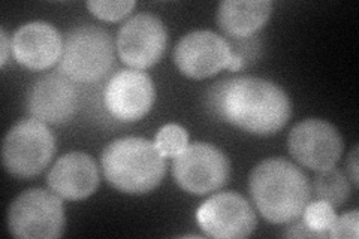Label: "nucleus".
<instances>
[{
    "mask_svg": "<svg viewBox=\"0 0 359 239\" xmlns=\"http://www.w3.org/2000/svg\"><path fill=\"white\" fill-rule=\"evenodd\" d=\"M205 105L219 120L257 136L282 130L292 116L285 90L256 76L223 79L208 90Z\"/></svg>",
    "mask_w": 359,
    "mask_h": 239,
    "instance_id": "nucleus-1",
    "label": "nucleus"
},
{
    "mask_svg": "<svg viewBox=\"0 0 359 239\" xmlns=\"http://www.w3.org/2000/svg\"><path fill=\"white\" fill-rule=\"evenodd\" d=\"M249 190L256 208L273 224L301 217L310 202V183L302 170L285 158H266L250 174Z\"/></svg>",
    "mask_w": 359,
    "mask_h": 239,
    "instance_id": "nucleus-2",
    "label": "nucleus"
},
{
    "mask_svg": "<svg viewBox=\"0 0 359 239\" xmlns=\"http://www.w3.org/2000/svg\"><path fill=\"white\" fill-rule=\"evenodd\" d=\"M104 177L116 190L144 195L154 190L165 177V157L154 142L144 138L112 141L100 157Z\"/></svg>",
    "mask_w": 359,
    "mask_h": 239,
    "instance_id": "nucleus-3",
    "label": "nucleus"
},
{
    "mask_svg": "<svg viewBox=\"0 0 359 239\" xmlns=\"http://www.w3.org/2000/svg\"><path fill=\"white\" fill-rule=\"evenodd\" d=\"M114 63V42L97 26H78L63 41L60 72L74 83H95L102 79Z\"/></svg>",
    "mask_w": 359,
    "mask_h": 239,
    "instance_id": "nucleus-4",
    "label": "nucleus"
},
{
    "mask_svg": "<svg viewBox=\"0 0 359 239\" xmlns=\"http://www.w3.org/2000/svg\"><path fill=\"white\" fill-rule=\"evenodd\" d=\"M66 227L62 198L51 190L30 189L11 203L9 233L20 239H55Z\"/></svg>",
    "mask_w": 359,
    "mask_h": 239,
    "instance_id": "nucleus-5",
    "label": "nucleus"
},
{
    "mask_svg": "<svg viewBox=\"0 0 359 239\" xmlns=\"http://www.w3.org/2000/svg\"><path fill=\"white\" fill-rule=\"evenodd\" d=\"M55 153V138L47 124L36 120H21L11 129L2 146L6 172L18 178L39 175Z\"/></svg>",
    "mask_w": 359,
    "mask_h": 239,
    "instance_id": "nucleus-6",
    "label": "nucleus"
},
{
    "mask_svg": "<svg viewBox=\"0 0 359 239\" xmlns=\"http://www.w3.org/2000/svg\"><path fill=\"white\" fill-rule=\"evenodd\" d=\"M172 175L184 191L204 196L228 183L231 163L215 145L195 142L189 144L182 154L174 157Z\"/></svg>",
    "mask_w": 359,
    "mask_h": 239,
    "instance_id": "nucleus-7",
    "label": "nucleus"
},
{
    "mask_svg": "<svg viewBox=\"0 0 359 239\" xmlns=\"http://www.w3.org/2000/svg\"><path fill=\"white\" fill-rule=\"evenodd\" d=\"M287 146L295 161L311 170H327L335 166L343 154L340 132L331 123L309 118L290 130Z\"/></svg>",
    "mask_w": 359,
    "mask_h": 239,
    "instance_id": "nucleus-8",
    "label": "nucleus"
},
{
    "mask_svg": "<svg viewBox=\"0 0 359 239\" xmlns=\"http://www.w3.org/2000/svg\"><path fill=\"white\" fill-rule=\"evenodd\" d=\"M196 221L202 231L216 239L247 238L257 224L252 205L233 191L207 199L196 211Z\"/></svg>",
    "mask_w": 359,
    "mask_h": 239,
    "instance_id": "nucleus-9",
    "label": "nucleus"
},
{
    "mask_svg": "<svg viewBox=\"0 0 359 239\" xmlns=\"http://www.w3.org/2000/svg\"><path fill=\"white\" fill-rule=\"evenodd\" d=\"M166 43L168 32L162 20L151 14H138L118 30L117 51L123 63L141 71L162 59Z\"/></svg>",
    "mask_w": 359,
    "mask_h": 239,
    "instance_id": "nucleus-10",
    "label": "nucleus"
},
{
    "mask_svg": "<svg viewBox=\"0 0 359 239\" xmlns=\"http://www.w3.org/2000/svg\"><path fill=\"white\" fill-rule=\"evenodd\" d=\"M232 54L231 45L215 32L196 30L177 43L174 62L184 76L205 79L228 69Z\"/></svg>",
    "mask_w": 359,
    "mask_h": 239,
    "instance_id": "nucleus-11",
    "label": "nucleus"
},
{
    "mask_svg": "<svg viewBox=\"0 0 359 239\" xmlns=\"http://www.w3.org/2000/svg\"><path fill=\"white\" fill-rule=\"evenodd\" d=\"M156 99L151 78L137 69H123L112 76L104 93V102L112 117L123 121H138L147 116Z\"/></svg>",
    "mask_w": 359,
    "mask_h": 239,
    "instance_id": "nucleus-12",
    "label": "nucleus"
},
{
    "mask_svg": "<svg viewBox=\"0 0 359 239\" xmlns=\"http://www.w3.org/2000/svg\"><path fill=\"white\" fill-rule=\"evenodd\" d=\"M78 93L62 72L41 76L27 95V111L33 118L48 124H65L75 116Z\"/></svg>",
    "mask_w": 359,
    "mask_h": 239,
    "instance_id": "nucleus-13",
    "label": "nucleus"
},
{
    "mask_svg": "<svg viewBox=\"0 0 359 239\" xmlns=\"http://www.w3.org/2000/svg\"><path fill=\"white\" fill-rule=\"evenodd\" d=\"M11 41L14 59L27 69L45 71L62 59L63 39L50 22H26Z\"/></svg>",
    "mask_w": 359,
    "mask_h": 239,
    "instance_id": "nucleus-14",
    "label": "nucleus"
},
{
    "mask_svg": "<svg viewBox=\"0 0 359 239\" xmlns=\"http://www.w3.org/2000/svg\"><path fill=\"white\" fill-rule=\"evenodd\" d=\"M50 189L66 200H83L99 187V170L92 157L74 151L62 156L48 174Z\"/></svg>",
    "mask_w": 359,
    "mask_h": 239,
    "instance_id": "nucleus-15",
    "label": "nucleus"
},
{
    "mask_svg": "<svg viewBox=\"0 0 359 239\" xmlns=\"http://www.w3.org/2000/svg\"><path fill=\"white\" fill-rule=\"evenodd\" d=\"M271 11L269 0H226L217 9V25L232 38H247L266 25Z\"/></svg>",
    "mask_w": 359,
    "mask_h": 239,
    "instance_id": "nucleus-16",
    "label": "nucleus"
},
{
    "mask_svg": "<svg viewBox=\"0 0 359 239\" xmlns=\"http://www.w3.org/2000/svg\"><path fill=\"white\" fill-rule=\"evenodd\" d=\"M314 195L319 200L328 202L334 208H339L351 196V184L341 170L331 168L320 172L313 183Z\"/></svg>",
    "mask_w": 359,
    "mask_h": 239,
    "instance_id": "nucleus-17",
    "label": "nucleus"
},
{
    "mask_svg": "<svg viewBox=\"0 0 359 239\" xmlns=\"http://www.w3.org/2000/svg\"><path fill=\"white\" fill-rule=\"evenodd\" d=\"M299 219L316 238H328L331 227L337 219V214L332 205L318 199L307 203Z\"/></svg>",
    "mask_w": 359,
    "mask_h": 239,
    "instance_id": "nucleus-18",
    "label": "nucleus"
},
{
    "mask_svg": "<svg viewBox=\"0 0 359 239\" xmlns=\"http://www.w3.org/2000/svg\"><path fill=\"white\" fill-rule=\"evenodd\" d=\"M154 144L163 157H177L189 145V135L180 124H166L157 132Z\"/></svg>",
    "mask_w": 359,
    "mask_h": 239,
    "instance_id": "nucleus-19",
    "label": "nucleus"
},
{
    "mask_svg": "<svg viewBox=\"0 0 359 239\" xmlns=\"http://www.w3.org/2000/svg\"><path fill=\"white\" fill-rule=\"evenodd\" d=\"M87 8L96 18L104 21H120L129 15L133 8V0H118V2H100V0H92L87 2Z\"/></svg>",
    "mask_w": 359,
    "mask_h": 239,
    "instance_id": "nucleus-20",
    "label": "nucleus"
},
{
    "mask_svg": "<svg viewBox=\"0 0 359 239\" xmlns=\"http://www.w3.org/2000/svg\"><path fill=\"white\" fill-rule=\"evenodd\" d=\"M358 236H359V212L355 210L340 215V217L337 215L328 238L356 239Z\"/></svg>",
    "mask_w": 359,
    "mask_h": 239,
    "instance_id": "nucleus-21",
    "label": "nucleus"
},
{
    "mask_svg": "<svg viewBox=\"0 0 359 239\" xmlns=\"http://www.w3.org/2000/svg\"><path fill=\"white\" fill-rule=\"evenodd\" d=\"M346 166H347V175L351 177V179L353 181L355 187H358V146H355L349 158H347L346 162Z\"/></svg>",
    "mask_w": 359,
    "mask_h": 239,
    "instance_id": "nucleus-22",
    "label": "nucleus"
},
{
    "mask_svg": "<svg viewBox=\"0 0 359 239\" xmlns=\"http://www.w3.org/2000/svg\"><path fill=\"white\" fill-rule=\"evenodd\" d=\"M0 42H2V45H0V47H2V59H0V64L5 66L8 62L9 51H13V41H9L5 29L0 30Z\"/></svg>",
    "mask_w": 359,
    "mask_h": 239,
    "instance_id": "nucleus-23",
    "label": "nucleus"
},
{
    "mask_svg": "<svg viewBox=\"0 0 359 239\" xmlns=\"http://www.w3.org/2000/svg\"><path fill=\"white\" fill-rule=\"evenodd\" d=\"M243 67H244V59H243V57L238 55V54H232V59L229 62L228 69L229 71H240V69H243Z\"/></svg>",
    "mask_w": 359,
    "mask_h": 239,
    "instance_id": "nucleus-24",
    "label": "nucleus"
}]
</instances>
